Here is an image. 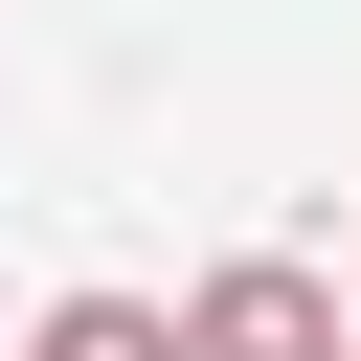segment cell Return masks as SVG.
I'll list each match as a JSON object with an SVG mask.
<instances>
[{
	"label": "cell",
	"instance_id": "cell-1",
	"mask_svg": "<svg viewBox=\"0 0 361 361\" xmlns=\"http://www.w3.org/2000/svg\"><path fill=\"white\" fill-rule=\"evenodd\" d=\"M180 361H338V293H316L293 248H226V271L180 293Z\"/></svg>",
	"mask_w": 361,
	"mask_h": 361
},
{
	"label": "cell",
	"instance_id": "cell-2",
	"mask_svg": "<svg viewBox=\"0 0 361 361\" xmlns=\"http://www.w3.org/2000/svg\"><path fill=\"white\" fill-rule=\"evenodd\" d=\"M23 361H180V316H158V293H45Z\"/></svg>",
	"mask_w": 361,
	"mask_h": 361
},
{
	"label": "cell",
	"instance_id": "cell-3",
	"mask_svg": "<svg viewBox=\"0 0 361 361\" xmlns=\"http://www.w3.org/2000/svg\"><path fill=\"white\" fill-rule=\"evenodd\" d=\"M338 361H361V338H338Z\"/></svg>",
	"mask_w": 361,
	"mask_h": 361
}]
</instances>
